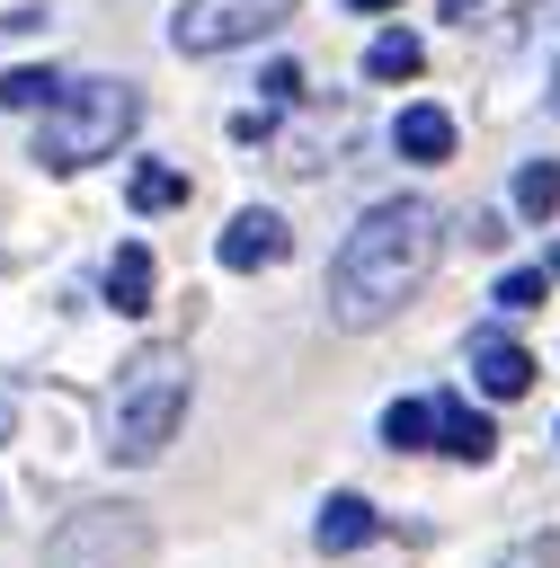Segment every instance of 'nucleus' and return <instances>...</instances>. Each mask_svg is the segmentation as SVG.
I'll list each match as a JSON object with an SVG mask.
<instances>
[{"instance_id": "f257e3e1", "label": "nucleus", "mask_w": 560, "mask_h": 568, "mask_svg": "<svg viewBox=\"0 0 560 568\" xmlns=\"http://www.w3.org/2000/svg\"><path fill=\"white\" fill-rule=\"evenodd\" d=\"M444 257V213L427 195H382L329 257V328H382Z\"/></svg>"}, {"instance_id": "f03ea898", "label": "nucleus", "mask_w": 560, "mask_h": 568, "mask_svg": "<svg viewBox=\"0 0 560 568\" xmlns=\"http://www.w3.org/2000/svg\"><path fill=\"white\" fill-rule=\"evenodd\" d=\"M187 399H196V373L178 346H142L116 382H107V453L116 462H160L169 435L187 426Z\"/></svg>"}, {"instance_id": "7ed1b4c3", "label": "nucleus", "mask_w": 560, "mask_h": 568, "mask_svg": "<svg viewBox=\"0 0 560 568\" xmlns=\"http://www.w3.org/2000/svg\"><path fill=\"white\" fill-rule=\"evenodd\" d=\"M133 124H142V89H133V80H71V89L36 115V142H27V151H36V169L71 178V169L124 151Z\"/></svg>"}, {"instance_id": "20e7f679", "label": "nucleus", "mask_w": 560, "mask_h": 568, "mask_svg": "<svg viewBox=\"0 0 560 568\" xmlns=\"http://www.w3.org/2000/svg\"><path fill=\"white\" fill-rule=\"evenodd\" d=\"M142 559H151V524L133 506H80L44 541V568H142Z\"/></svg>"}, {"instance_id": "39448f33", "label": "nucleus", "mask_w": 560, "mask_h": 568, "mask_svg": "<svg viewBox=\"0 0 560 568\" xmlns=\"http://www.w3.org/2000/svg\"><path fill=\"white\" fill-rule=\"evenodd\" d=\"M302 0H178V18H169V44L178 53H240V44H258V36H276L284 18H293Z\"/></svg>"}, {"instance_id": "423d86ee", "label": "nucleus", "mask_w": 560, "mask_h": 568, "mask_svg": "<svg viewBox=\"0 0 560 568\" xmlns=\"http://www.w3.org/2000/svg\"><path fill=\"white\" fill-rule=\"evenodd\" d=\"M293 248V231H284V213H267V204H240L222 231H213V257L231 266V275H258V266H276Z\"/></svg>"}, {"instance_id": "0eeeda50", "label": "nucleus", "mask_w": 560, "mask_h": 568, "mask_svg": "<svg viewBox=\"0 0 560 568\" xmlns=\"http://www.w3.org/2000/svg\"><path fill=\"white\" fill-rule=\"evenodd\" d=\"M471 382H480V399H524L533 390V355L507 328H471Z\"/></svg>"}, {"instance_id": "6e6552de", "label": "nucleus", "mask_w": 560, "mask_h": 568, "mask_svg": "<svg viewBox=\"0 0 560 568\" xmlns=\"http://www.w3.org/2000/svg\"><path fill=\"white\" fill-rule=\"evenodd\" d=\"M391 151H400V160H418V169L453 160V115H444V106H427V98H418V106H400V115H391Z\"/></svg>"}, {"instance_id": "1a4fd4ad", "label": "nucleus", "mask_w": 560, "mask_h": 568, "mask_svg": "<svg viewBox=\"0 0 560 568\" xmlns=\"http://www.w3.org/2000/svg\"><path fill=\"white\" fill-rule=\"evenodd\" d=\"M382 532V515H373V497H356V488H338L329 506H320V524H311V541L329 550V559H347V550H364Z\"/></svg>"}, {"instance_id": "9d476101", "label": "nucleus", "mask_w": 560, "mask_h": 568, "mask_svg": "<svg viewBox=\"0 0 560 568\" xmlns=\"http://www.w3.org/2000/svg\"><path fill=\"white\" fill-rule=\"evenodd\" d=\"M436 444H444L453 462H489V453H498V426H489V408L436 399Z\"/></svg>"}, {"instance_id": "9b49d317", "label": "nucleus", "mask_w": 560, "mask_h": 568, "mask_svg": "<svg viewBox=\"0 0 560 568\" xmlns=\"http://www.w3.org/2000/svg\"><path fill=\"white\" fill-rule=\"evenodd\" d=\"M107 311H124V320L151 311V248H142V240H124V248L107 257Z\"/></svg>"}, {"instance_id": "f8f14e48", "label": "nucleus", "mask_w": 560, "mask_h": 568, "mask_svg": "<svg viewBox=\"0 0 560 568\" xmlns=\"http://www.w3.org/2000/svg\"><path fill=\"white\" fill-rule=\"evenodd\" d=\"M62 89H71V80H62V71H44V62H18V71H0V106H18V115H44Z\"/></svg>"}, {"instance_id": "ddd939ff", "label": "nucleus", "mask_w": 560, "mask_h": 568, "mask_svg": "<svg viewBox=\"0 0 560 568\" xmlns=\"http://www.w3.org/2000/svg\"><path fill=\"white\" fill-rule=\"evenodd\" d=\"M124 195H133V213H169V204H187V169H169V160H133Z\"/></svg>"}, {"instance_id": "4468645a", "label": "nucleus", "mask_w": 560, "mask_h": 568, "mask_svg": "<svg viewBox=\"0 0 560 568\" xmlns=\"http://www.w3.org/2000/svg\"><path fill=\"white\" fill-rule=\"evenodd\" d=\"M418 62H427V44H418L409 27H382V36L364 44V80H409Z\"/></svg>"}, {"instance_id": "2eb2a0df", "label": "nucleus", "mask_w": 560, "mask_h": 568, "mask_svg": "<svg viewBox=\"0 0 560 568\" xmlns=\"http://www.w3.org/2000/svg\"><path fill=\"white\" fill-rule=\"evenodd\" d=\"M382 444H391V453L436 444V399H391V408H382Z\"/></svg>"}, {"instance_id": "dca6fc26", "label": "nucleus", "mask_w": 560, "mask_h": 568, "mask_svg": "<svg viewBox=\"0 0 560 568\" xmlns=\"http://www.w3.org/2000/svg\"><path fill=\"white\" fill-rule=\"evenodd\" d=\"M516 213L524 222H551L560 213V160H524L516 169Z\"/></svg>"}, {"instance_id": "f3484780", "label": "nucleus", "mask_w": 560, "mask_h": 568, "mask_svg": "<svg viewBox=\"0 0 560 568\" xmlns=\"http://www.w3.org/2000/svg\"><path fill=\"white\" fill-rule=\"evenodd\" d=\"M542 293H551V266H507V275L489 284L498 311H542Z\"/></svg>"}, {"instance_id": "a211bd4d", "label": "nucleus", "mask_w": 560, "mask_h": 568, "mask_svg": "<svg viewBox=\"0 0 560 568\" xmlns=\"http://www.w3.org/2000/svg\"><path fill=\"white\" fill-rule=\"evenodd\" d=\"M258 89H267V106L302 98V62H267V71H258Z\"/></svg>"}, {"instance_id": "6ab92c4d", "label": "nucleus", "mask_w": 560, "mask_h": 568, "mask_svg": "<svg viewBox=\"0 0 560 568\" xmlns=\"http://www.w3.org/2000/svg\"><path fill=\"white\" fill-rule=\"evenodd\" d=\"M267 133H276V115H267V106H249V115H231V142H267Z\"/></svg>"}, {"instance_id": "aec40b11", "label": "nucleus", "mask_w": 560, "mask_h": 568, "mask_svg": "<svg viewBox=\"0 0 560 568\" xmlns=\"http://www.w3.org/2000/svg\"><path fill=\"white\" fill-rule=\"evenodd\" d=\"M9 435H18V382L0 373V444H9Z\"/></svg>"}, {"instance_id": "412c9836", "label": "nucleus", "mask_w": 560, "mask_h": 568, "mask_svg": "<svg viewBox=\"0 0 560 568\" xmlns=\"http://www.w3.org/2000/svg\"><path fill=\"white\" fill-rule=\"evenodd\" d=\"M436 18H453V27H462V18H480V0H436Z\"/></svg>"}, {"instance_id": "4be33fe9", "label": "nucleus", "mask_w": 560, "mask_h": 568, "mask_svg": "<svg viewBox=\"0 0 560 568\" xmlns=\"http://www.w3.org/2000/svg\"><path fill=\"white\" fill-rule=\"evenodd\" d=\"M347 9H356V18H391L400 0H347Z\"/></svg>"}, {"instance_id": "5701e85b", "label": "nucleus", "mask_w": 560, "mask_h": 568, "mask_svg": "<svg viewBox=\"0 0 560 568\" xmlns=\"http://www.w3.org/2000/svg\"><path fill=\"white\" fill-rule=\"evenodd\" d=\"M542 106H551V115H560V62H551V89H542Z\"/></svg>"}]
</instances>
